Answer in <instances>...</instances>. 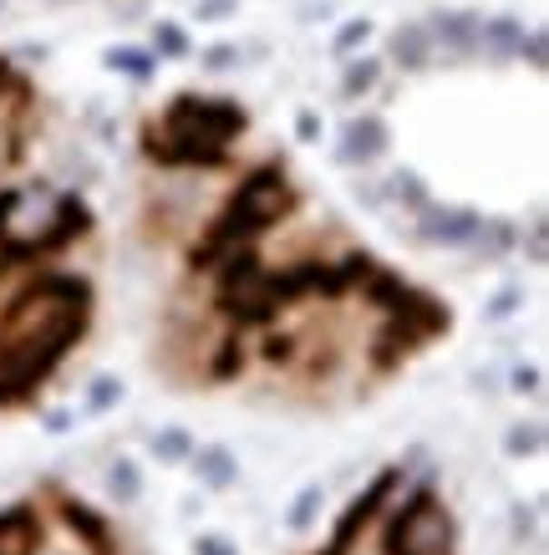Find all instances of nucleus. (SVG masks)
<instances>
[{"label":"nucleus","mask_w":549,"mask_h":555,"mask_svg":"<svg viewBox=\"0 0 549 555\" xmlns=\"http://www.w3.org/2000/svg\"><path fill=\"white\" fill-rule=\"evenodd\" d=\"M534 530H539V504H514V535L534 540Z\"/></svg>","instance_id":"obj_15"},{"label":"nucleus","mask_w":549,"mask_h":555,"mask_svg":"<svg viewBox=\"0 0 549 555\" xmlns=\"http://www.w3.org/2000/svg\"><path fill=\"white\" fill-rule=\"evenodd\" d=\"M189 464H193V479H199L204 490H214V494H224V490L240 484V459H234V449H224V443H204V449L193 443Z\"/></svg>","instance_id":"obj_5"},{"label":"nucleus","mask_w":549,"mask_h":555,"mask_svg":"<svg viewBox=\"0 0 549 555\" xmlns=\"http://www.w3.org/2000/svg\"><path fill=\"white\" fill-rule=\"evenodd\" d=\"M377 82V62H361L351 77H346V92H361V87H371Z\"/></svg>","instance_id":"obj_18"},{"label":"nucleus","mask_w":549,"mask_h":555,"mask_svg":"<svg viewBox=\"0 0 549 555\" xmlns=\"http://www.w3.org/2000/svg\"><path fill=\"white\" fill-rule=\"evenodd\" d=\"M514 388H519V392H539V372H534V367H519V372H514Z\"/></svg>","instance_id":"obj_20"},{"label":"nucleus","mask_w":549,"mask_h":555,"mask_svg":"<svg viewBox=\"0 0 549 555\" xmlns=\"http://www.w3.org/2000/svg\"><path fill=\"white\" fill-rule=\"evenodd\" d=\"M56 515H62V525L77 535V545H82L87 555H117L113 520H107L97 504L77 500V494H56Z\"/></svg>","instance_id":"obj_3"},{"label":"nucleus","mask_w":549,"mask_h":555,"mask_svg":"<svg viewBox=\"0 0 549 555\" xmlns=\"http://www.w3.org/2000/svg\"><path fill=\"white\" fill-rule=\"evenodd\" d=\"M320 510H326V484H306V490L290 500V510H285V530L306 535V530L320 520Z\"/></svg>","instance_id":"obj_7"},{"label":"nucleus","mask_w":549,"mask_h":555,"mask_svg":"<svg viewBox=\"0 0 549 555\" xmlns=\"http://www.w3.org/2000/svg\"><path fill=\"white\" fill-rule=\"evenodd\" d=\"M473 230V214H433V234L437 240H463Z\"/></svg>","instance_id":"obj_13"},{"label":"nucleus","mask_w":549,"mask_h":555,"mask_svg":"<svg viewBox=\"0 0 549 555\" xmlns=\"http://www.w3.org/2000/svg\"><path fill=\"white\" fill-rule=\"evenodd\" d=\"M107 494H113L117 510H128V504L142 500V469L132 459H113L107 464Z\"/></svg>","instance_id":"obj_6"},{"label":"nucleus","mask_w":549,"mask_h":555,"mask_svg":"<svg viewBox=\"0 0 549 555\" xmlns=\"http://www.w3.org/2000/svg\"><path fill=\"white\" fill-rule=\"evenodd\" d=\"M382 138H387L382 123H371V117H367V123H357V128L346 133V143H351L346 158H377V154H382Z\"/></svg>","instance_id":"obj_11"},{"label":"nucleus","mask_w":549,"mask_h":555,"mask_svg":"<svg viewBox=\"0 0 549 555\" xmlns=\"http://www.w3.org/2000/svg\"><path fill=\"white\" fill-rule=\"evenodd\" d=\"M514 301H519V291H504V296L494 301V316H509V311H514Z\"/></svg>","instance_id":"obj_21"},{"label":"nucleus","mask_w":549,"mask_h":555,"mask_svg":"<svg viewBox=\"0 0 549 555\" xmlns=\"http://www.w3.org/2000/svg\"><path fill=\"white\" fill-rule=\"evenodd\" d=\"M189 453H193L189 428H158L153 433V459L158 464H189Z\"/></svg>","instance_id":"obj_8"},{"label":"nucleus","mask_w":549,"mask_h":555,"mask_svg":"<svg viewBox=\"0 0 549 555\" xmlns=\"http://www.w3.org/2000/svg\"><path fill=\"white\" fill-rule=\"evenodd\" d=\"M377 535H382L387 555H453L458 540V525H453V510L437 500V490L422 479L412 484L402 504H387L382 520H377Z\"/></svg>","instance_id":"obj_1"},{"label":"nucleus","mask_w":549,"mask_h":555,"mask_svg":"<svg viewBox=\"0 0 549 555\" xmlns=\"http://www.w3.org/2000/svg\"><path fill=\"white\" fill-rule=\"evenodd\" d=\"M107 62L123 66V72H132V77H148V56H142V52H113Z\"/></svg>","instance_id":"obj_16"},{"label":"nucleus","mask_w":549,"mask_h":555,"mask_svg":"<svg viewBox=\"0 0 549 555\" xmlns=\"http://www.w3.org/2000/svg\"><path fill=\"white\" fill-rule=\"evenodd\" d=\"M41 545H46V525L36 504L0 510V555H41Z\"/></svg>","instance_id":"obj_4"},{"label":"nucleus","mask_w":549,"mask_h":555,"mask_svg":"<svg viewBox=\"0 0 549 555\" xmlns=\"http://www.w3.org/2000/svg\"><path fill=\"white\" fill-rule=\"evenodd\" d=\"M397 56H407V66H422V36H417V31L397 36Z\"/></svg>","instance_id":"obj_17"},{"label":"nucleus","mask_w":549,"mask_h":555,"mask_svg":"<svg viewBox=\"0 0 549 555\" xmlns=\"http://www.w3.org/2000/svg\"><path fill=\"white\" fill-rule=\"evenodd\" d=\"M539 449H544V423H514L504 433V453L509 459H534Z\"/></svg>","instance_id":"obj_10"},{"label":"nucleus","mask_w":549,"mask_h":555,"mask_svg":"<svg viewBox=\"0 0 549 555\" xmlns=\"http://www.w3.org/2000/svg\"><path fill=\"white\" fill-rule=\"evenodd\" d=\"M41 555H77V550H46V545H41Z\"/></svg>","instance_id":"obj_23"},{"label":"nucleus","mask_w":549,"mask_h":555,"mask_svg":"<svg viewBox=\"0 0 549 555\" xmlns=\"http://www.w3.org/2000/svg\"><path fill=\"white\" fill-rule=\"evenodd\" d=\"M66 423H72V413H52V418H46V428H52V433H66Z\"/></svg>","instance_id":"obj_22"},{"label":"nucleus","mask_w":549,"mask_h":555,"mask_svg":"<svg viewBox=\"0 0 549 555\" xmlns=\"http://www.w3.org/2000/svg\"><path fill=\"white\" fill-rule=\"evenodd\" d=\"M193 555H240L230 535H193Z\"/></svg>","instance_id":"obj_14"},{"label":"nucleus","mask_w":549,"mask_h":555,"mask_svg":"<svg viewBox=\"0 0 549 555\" xmlns=\"http://www.w3.org/2000/svg\"><path fill=\"white\" fill-rule=\"evenodd\" d=\"M240 372H244V342L240 336H224V342L214 347V367H209V377H214V382H234Z\"/></svg>","instance_id":"obj_9"},{"label":"nucleus","mask_w":549,"mask_h":555,"mask_svg":"<svg viewBox=\"0 0 549 555\" xmlns=\"http://www.w3.org/2000/svg\"><path fill=\"white\" fill-rule=\"evenodd\" d=\"M402 479H407V469H402V464H387V469H377V474H371L367 484H361V490L351 494V504L341 510V520H336V530H331V545H326V550H341V545L351 540L357 530H367L371 520H377V515L387 510V504L397 500V490H402Z\"/></svg>","instance_id":"obj_2"},{"label":"nucleus","mask_w":549,"mask_h":555,"mask_svg":"<svg viewBox=\"0 0 549 555\" xmlns=\"http://www.w3.org/2000/svg\"><path fill=\"white\" fill-rule=\"evenodd\" d=\"M158 46H163V52H173V56H179L183 46H189V41H183V36H179V31H173V26H163V31H158Z\"/></svg>","instance_id":"obj_19"},{"label":"nucleus","mask_w":549,"mask_h":555,"mask_svg":"<svg viewBox=\"0 0 549 555\" xmlns=\"http://www.w3.org/2000/svg\"><path fill=\"white\" fill-rule=\"evenodd\" d=\"M117 402H123V382L117 377H97L87 388V413H113Z\"/></svg>","instance_id":"obj_12"}]
</instances>
